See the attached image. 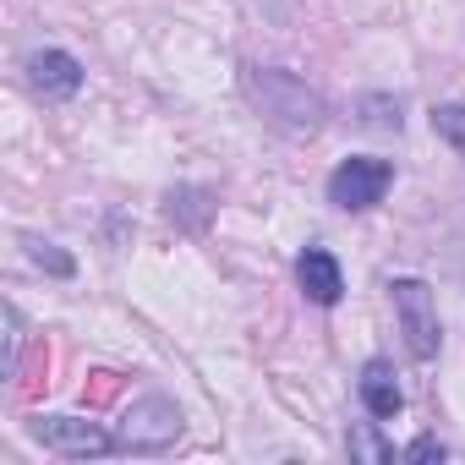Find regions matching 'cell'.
Instances as JSON below:
<instances>
[{
    "mask_svg": "<svg viewBox=\"0 0 465 465\" xmlns=\"http://www.w3.org/2000/svg\"><path fill=\"white\" fill-rule=\"evenodd\" d=\"M34 438L55 454H72V460H88V454H110L115 438L94 421H77V416H39L34 421Z\"/></svg>",
    "mask_w": 465,
    "mask_h": 465,
    "instance_id": "obj_3",
    "label": "cell"
},
{
    "mask_svg": "<svg viewBox=\"0 0 465 465\" xmlns=\"http://www.w3.org/2000/svg\"><path fill=\"white\" fill-rule=\"evenodd\" d=\"M405 460H443V449H438L432 438H416V443L405 449Z\"/></svg>",
    "mask_w": 465,
    "mask_h": 465,
    "instance_id": "obj_10",
    "label": "cell"
},
{
    "mask_svg": "<svg viewBox=\"0 0 465 465\" xmlns=\"http://www.w3.org/2000/svg\"><path fill=\"white\" fill-rule=\"evenodd\" d=\"M175 438H181V411L170 400H137L126 411V427H121L126 449H164Z\"/></svg>",
    "mask_w": 465,
    "mask_h": 465,
    "instance_id": "obj_4",
    "label": "cell"
},
{
    "mask_svg": "<svg viewBox=\"0 0 465 465\" xmlns=\"http://www.w3.org/2000/svg\"><path fill=\"white\" fill-rule=\"evenodd\" d=\"M361 400H367V411H372L378 421H394V416H400L405 394H400L389 361H367V372H361Z\"/></svg>",
    "mask_w": 465,
    "mask_h": 465,
    "instance_id": "obj_7",
    "label": "cell"
},
{
    "mask_svg": "<svg viewBox=\"0 0 465 465\" xmlns=\"http://www.w3.org/2000/svg\"><path fill=\"white\" fill-rule=\"evenodd\" d=\"M34 263H39V269H50V274H72V258H66V252H55V247H45V242H34Z\"/></svg>",
    "mask_w": 465,
    "mask_h": 465,
    "instance_id": "obj_9",
    "label": "cell"
},
{
    "mask_svg": "<svg viewBox=\"0 0 465 465\" xmlns=\"http://www.w3.org/2000/svg\"><path fill=\"white\" fill-rule=\"evenodd\" d=\"M28 77H34V88L50 94V99H72V94L83 88V66H77L66 50H39V55L28 61Z\"/></svg>",
    "mask_w": 465,
    "mask_h": 465,
    "instance_id": "obj_5",
    "label": "cell"
},
{
    "mask_svg": "<svg viewBox=\"0 0 465 465\" xmlns=\"http://www.w3.org/2000/svg\"><path fill=\"white\" fill-rule=\"evenodd\" d=\"M296 280H302L307 302H318V307H334V302H340V291H345L340 263H334V252H323V247H307V252H302Z\"/></svg>",
    "mask_w": 465,
    "mask_h": 465,
    "instance_id": "obj_6",
    "label": "cell"
},
{
    "mask_svg": "<svg viewBox=\"0 0 465 465\" xmlns=\"http://www.w3.org/2000/svg\"><path fill=\"white\" fill-rule=\"evenodd\" d=\"M432 132L449 137V143L465 153V104H438V110H432Z\"/></svg>",
    "mask_w": 465,
    "mask_h": 465,
    "instance_id": "obj_8",
    "label": "cell"
},
{
    "mask_svg": "<svg viewBox=\"0 0 465 465\" xmlns=\"http://www.w3.org/2000/svg\"><path fill=\"white\" fill-rule=\"evenodd\" d=\"M394 312L405 323V345L411 356H438V307H432V291L421 280H394Z\"/></svg>",
    "mask_w": 465,
    "mask_h": 465,
    "instance_id": "obj_2",
    "label": "cell"
},
{
    "mask_svg": "<svg viewBox=\"0 0 465 465\" xmlns=\"http://www.w3.org/2000/svg\"><path fill=\"white\" fill-rule=\"evenodd\" d=\"M389 181H394L389 159L356 153V159H345V164L329 175V203H334V208H372V203H383Z\"/></svg>",
    "mask_w": 465,
    "mask_h": 465,
    "instance_id": "obj_1",
    "label": "cell"
}]
</instances>
